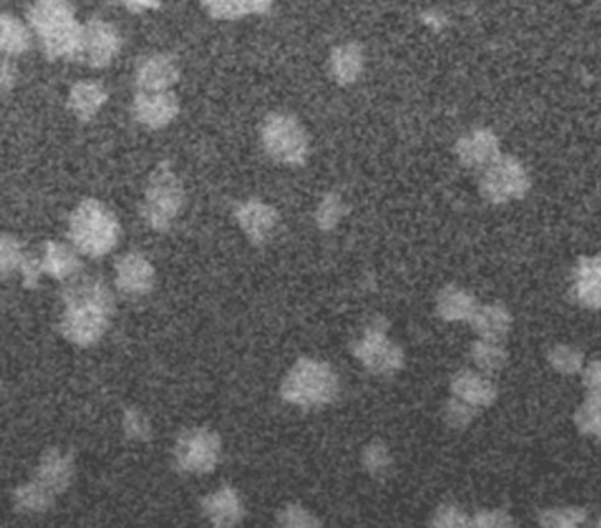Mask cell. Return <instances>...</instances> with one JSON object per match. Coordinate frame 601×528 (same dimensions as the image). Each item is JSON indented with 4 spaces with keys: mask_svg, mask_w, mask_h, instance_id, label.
I'll list each match as a JSON object with an SVG mask.
<instances>
[{
    "mask_svg": "<svg viewBox=\"0 0 601 528\" xmlns=\"http://www.w3.org/2000/svg\"><path fill=\"white\" fill-rule=\"evenodd\" d=\"M124 432L131 441H148L152 428L142 410L127 409L124 414Z\"/></svg>",
    "mask_w": 601,
    "mask_h": 528,
    "instance_id": "obj_38",
    "label": "cell"
},
{
    "mask_svg": "<svg viewBox=\"0 0 601 528\" xmlns=\"http://www.w3.org/2000/svg\"><path fill=\"white\" fill-rule=\"evenodd\" d=\"M222 442L210 428H191L176 439L175 462L187 474H209L221 459Z\"/></svg>",
    "mask_w": 601,
    "mask_h": 528,
    "instance_id": "obj_9",
    "label": "cell"
},
{
    "mask_svg": "<svg viewBox=\"0 0 601 528\" xmlns=\"http://www.w3.org/2000/svg\"><path fill=\"white\" fill-rule=\"evenodd\" d=\"M261 142L273 161L304 164L309 154V138L304 125L292 115L273 113L261 127Z\"/></svg>",
    "mask_w": 601,
    "mask_h": 528,
    "instance_id": "obj_6",
    "label": "cell"
},
{
    "mask_svg": "<svg viewBox=\"0 0 601 528\" xmlns=\"http://www.w3.org/2000/svg\"><path fill=\"white\" fill-rule=\"evenodd\" d=\"M185 193L170 162H161L148 176L142 217L148 228L159 233L172 228L184 207Z\"/></svg>",
    "mask_w": 601,
    "mask_h": 528,
    "instance_id": "obj_5",
    "label": "cell"
},
{
    "mask_svg": "<svg viewBox=\"0 0 601 528\" xmlns=\"http://www.w3.org/2000/svg\"><path fill=\"white\" fill-rule=\"evenodd\" d=\"M600 391H588V396L584 400V404L575 413L574 419L578 432L584 433V435L594 437V439L600 437Z\"/></svg>",
    "mask_w": 601,
    "mask_h": 528,
    "instance_id": "obj_28",
    "label": "cell"
},
{
    "mask_svg": "<svg viewBox=\"0 0 601 528\" xmlns=\"http://www.w3.org/2000/svg\"><path fill=\"white\" fill-rule=\"evenodd\" d=\"M600 273L601 261L598 256H582L578 258L574 268V284H572V298L580 307L589 310L600 308Z\"/></svg>",
    "mask_w": 601,
    "mask_h": 528,
    "instance_id": "obj_19",
    "label": "cell"
},
{
    "mask_svg": "<svg viewBox=\"0 0 601 528\" xmlns=\"http://www.w3.org/2000/svg\"><path fill=\"white\" fill-rule=\"evenodd\" d=\"M547 359L555 372L563 373V376H575V373L582 372L586 354L572 345H555L549 351Z\"/></svg>",
    "mask_w": 601,
    "mask_h": 528,
    "instance_id": "obj_29",
    "label": "cell"
},
{
    "mask_svg": "<svg viewBox=\"0 0 601 528\" xmlns=\"http://www.w3.org/2000/svg\"><path fill=\"white\" fill-rule=\"evenodd\" d=\"M34 479L42 488H47L48 492L61 496L71 487L74 479L73 455L57 450V447L45 451L41 459H39V465H37L36 478Z\"/></svg>",
    "mask_w": 601,
    "mask_h": 528,
    "instance_id": "obj_15",
    "label": "cell"
},
{
    "mask_svg": "<svg viewBox=\"0 0 601 528\" xmlns=\"http://www.w3.org/2000/svg\"><path fill=\"white\" fill-rule=\"evenodd\" d=\"M531 188L528 170L515 157L500 156L480 179L481 198L494 205L523 199Z\"/></svg>",
    "mask_w": 601,
    "mask_h": 528,
    "instance_id": "obj_7",
    "label": "cell"
},
{
    "mask_svg": "<svg viewBox=\"0 0 601 528\" xmlns=\"http://www.w3.org/2000/svg\"><path fill=\"white\" fill-rule=\"evenodd\" d=\"M116 2H121L127 10L135 11V13L156 10L159 5V0H116Z\"/></svg>",
    "mask_w": 601,
    "mask_h": 528,
    "instance_id": "obj_43",
    "label": "cell"
},
{
    "mask_svg": "<svg viewBox=\"0 0 601 528\" xmlns=\"http://www.w3.org/2000/svg\"><path fill=\"white\" fill-rule=\"evenodd\" d=\"M41 271L56 281H70L82 271L78 250L70 245L48 240L42 247Z\"/></svg>",
    "mask_w": 601,
    "mask_h": 528,
    "instance_id": "obj_21",
    "label": "cell"
},
{
    "mask_svg": "<svg viewBox=\"0 0 601 528\" xmlns=\"http://www.w3.org/2000/svg\"><path fill=\"white\" fill-rule=\"evenodd\" d=\"M514 518H512V516L503 509L478 511L477 515L469 518V527L503 528L514 527Z\"/></svg>",
    "mask_w": 601,
    "mask_h": 528,
    "instance_id": "obj_39",
    "label": "cell"
},
{
    "mask_svg": "<svg viewBox=\"0 0 601 528\" xmlns=\"http://www.w3.org/2000/svg\"><path fill=\"white\" fill-rule=\"evenodd\" d=\"M30 48V34L19 19L10 13L0 14V53L22 56Z\"/></svg>",
    "mask_w": 601,
    "mask_h": 528,
    "instance_id": "obj_25",
    "label": "cell"
},
{
    "mask_svg": "<svg viewBox=\"0 0 601 528\" xmlns=\"http://www.w3.org/2000/svg\"><path fill=\"white\" fill-rule=\"evenodd\" d=\"M589 519L588 511L584 507H552L541 513V527L574 528L580 527Z\"/></svg>",
    "mask_w": 601,
    "mask_h": 528,
    "instance_id": "obj_32",
    "label": "cell"
},
{
    "mask_svg": "<svg viewBox=\"0 0 601 528\" xmlns=\"http://www.w3.org/2000/svg\"><path fill=\"white\" fill-rule=\"evenodd\" d=\"M584 386L588 388V391H600L601 386V372L600 361H591L588 367L584 365Z\"/></svg>",
    "mask_w": 601,
    "mask_h": 528,
    "instance_id": "obj_42",
    "label": "cell"
},
{
    "mask_svg": "<svg viewBox=\"0 0 601 528\" xmlns=\"http://www.w3.org/2000/svg\"><path fill=\"white\" fill-rule=\"evenodd\" d=\"M108 101V94L105 88L96 82H78L71 88L70 108L74 116L88 122L98 115L105 102Z\"/></svg>",
    "mask_w": 601,
    "mask_h": 528,
    "instance_id": "obj_23",
    "label": "cell"
},
{
    "mask_svg": "<svg viewBox=\"0 0 601 528\" xmlns=\"http://www.w3.org/2000/svg\"><path fill=\"white\" fill-rule=\"evenodd\" d=\"M471 330L481 341L503 342L508 336L514 317L508 308L501 304L478 305L477 312L469 319Z\"/></svg>",
    "mask_w": 601,
    "mask_h": 528,
    "instance_id": "obj_20",
    "label": "cell"
},
{
    "mask_svg": "<svg viewBox=\"0 0 601 528\" xmlns=\"http://www.w3.org/2000/svg\"><path fill=\"white\" fill-rule=\"evenodd\" d=\"M181 78V70L172 56L148 57L136 71V85L142 93H161L172 88Z\"/></svg>",
    "mask_w": 601,
    "mask_h": 528,
    "instance_id": "obj_17",
    "label": "cell"
},
{
    "mask_svg": "<svg viewBox=\"0 0 601 528\" xmlns=\"http://www.w3.org/2000/svg\"><path fill=\"white\" fill-rule=\"evenodd\" d=\"M450 390L457 398L464 400L473 407H491L498 400V388L483 372L475 370H461L452 377Z\"/></svg>",
    "mask_w": 601,
    "mask_h": 528,
    "instance_id": "obj_18",
    "label": "cell"
},
{
    "mask_svg": "<svg viewBox=\"0 0 601 528\" xmlns=\"http://www.w3.org/2000/svg\"><path fill=\"white\" fill-rule=\"evenodd\" d=\"M181 105L175 94L161 90V93H139L136 96L133 111L139 124L148 130H162L172 124L179 115Z\"/></svg>",
    "mask_w": 601,
    "mask_h": 528,
    "instance_id": "obj_13",
    "label": "cell"
},
{
    "mask_svg": "<svg viewBox=\"0 0 601 528\" xmlns=\"http://www.w3.org/2000/svg\"><path fill=\"white\" fill-rule=\"evenodd\" d=\"M25 254L27 248L22 240L0 235V279H8L14 271H20Z\"/></svg>",
    "mask_w": 601,
    "mask_h": 528,
    "instance_id": "obj_30",
    "label": "cell"
},
{
    "mask_svg": "<svg viewBox=\"0 0 601 528\" xmlns=\"http://www.w3.org/2000/svg\"><path fill=\"white\" fill-rule=\"evenodd\" d=\"M330 70L333 78L341 85L356 82L364 71V50L355 42H344L335 48L330 59Z\"/></svg>",
    "mask_w": 601,
    "mask_h": 528,
    "instance_id": "obj_24",
    "label": "cell"
},
{
    "mask_svg": "<svg viewBox=\"0 0 601 528\" xmlns=\"http://www.w3.org/2000/svg\"><path fill=\"white\" fill-rule=\"evenodd\" d=\"M339 390V376L329 364L302 358L284 377L281 396L300 409H321L338 398Z\"/></svg>",
    "mask_w": 601,
    "mask_h": 528,
    "instance_id": "obj_4",
    "label": "cell"
},
{
    "mask_svg": "<svg viewBox=\"0 0 601 528\" xmlns=\"http://www.w3.org/2000/svg\"><path fill=\"white\" fill-rule=\"evenodd\" d=\"M56 501L57 496L48 492L47 488H42L36 479L25 482V484L14 490V505H16V509L30 513V515L47 513L48 509L53 507Z\"/></svg>",
    "mask_w": 601,
    "mask_h": 528,
    "instance_id": "obj_26",
    "label": "cell"
},
{
    "mask_svg": "<svg viewBox=\"0 0 601 528\" xmlns=\"http://www.w3.org/2000/svg\"><path fill=\"white\" fill-rule=\"evenodd\" d=\"M443 418L450 428L464 430V428L471 425L473 419L477 418V407H473L471 404H467L464 400L454 396V398H450L446 405H444Z\"/></svg>",
    "mask_w": 601,
    "mask_h": 528,
    "instance_id": "obj_35",
    "label": "cell"
},
{
    "mask_svg": "<svg viewBox=\"0 0 601 528\" xmlns=\"http://www.w3.org/2000/svg\"><path fill=\"white\" fill-rule=\"evenodd\" d=\"M235 219L244 235L255 245L270 244L281 230L278 210L259 199L242 202L235 210Z\"/></svg>",
    "mask_w": 601,
    "mask_h": 528,
    "instance_id": "obj_10",
    "label": "cell"
},
{
    "mask_svg": "<svg viewBox=\"0 0 601 528\" xmlns=\"http://www.w3.org/2000/svg\"><path fill=\"white\" fill-rule=\"evenodd\" d=\"M201 511L213 527L228 528L241 524L246 515L241 495L235 488L222 487L201 501Z\"/></svg>",
    "mask_w": 601,
    "mask_h": 528,
    "instance_id": "obj_16",
    "label": "cell"
},
{
    "mask_svg": "<svg viewBox=\"0 0 601 528\" xmlns=\"http://www.w3.org/2000/svg\"><path fill=\"white\" fill-rule=\"evenodd\" d=\"M392 455L383 442H370L369 446L361 451V465L375 478H384L392 469Z\"/></svg>",
    "mask_w": 601,
    "mask_h": 528,
    "instance_id": "obj_33",
    "label": "cell"
},
{
    "mask_svg": "<svg viewBox=\"0 0 601 528\" xmlns=\"http://www.w3.org/2000/svg\"><path fill=\"white\" fill-rule=\"evenodd\" d=\"M204 5L213 19L235 20L256 13L255 0H204Z\"/></svg>",
    "mask_w": 601,
    "mask_h": 528,
    "instance_id": "obj_34",
    "label": "cell"
},
{
    "mask_svg": "<svg viewBox=\"0 0 601 528\" xmlns=\"http://www.w3.org/2000/svg\"><path fill=\"white\" fill-rule=\"evenodd\" d=\"M115 285L127 298L147 296L156 285V268L144 254H125L115 265Z\"/></svg>",
    "mask_w": 601,
    "mask_h": 528,
    "instance_id": "obj_12",
    "label": "cell"
},
{
    "mask_svg": "<svg viewBox=\"0 0 601 528\" xmlns=\"http://www.w3.org/2000/svg\"><path fill=\"white\" fill-rule=\"evenodd\" d=\"M471 359L475 367L483 373H495L503 370L508 364V353L500 342L478 341L473 342Z\"/></svg>",
    "mask_w": 601,
    "mask_h": 528,
    "instance_id": "obj_27",
    "label": "cell"
},
{
    "mask_svg": "<svg viewBox=\"0 0 601 528\" xmlns=\"http://www.w3.org/2000/svg\"><path fill=\"white\" fill-rule=\"evenodd\" d=\"M461 164L469 170H486L501 156L500 139L489 130H475L458 139L455 145Z\"/></svg>",
    "mask_w": 601,
    "mask_h": 528,
    "instance_id": "obj_14",
    "label": "cell"
},
{
    "mask_svg": "<svg viewBox=\"0 0 601 528\" xmlns=\"http://www.w3.org/2000/svg\"><path fill=\"white\" fill-rule=\"evenodd\" d=\"M278 524L283 527L292 528H315L321 525L310 511L302 507L298 504L284 505L283 509L279 511Z\"/></svg>",
    "mask_w": 601,
    "mask_h": 528,
    "instance_id": "obj_36",
    "label": "cell"
},
{
    "mask_svg": "<svg viewBox=\"0 0 601 528\" xmlns=\"http://www.w3.org/2000/svg\"><path fill=\"white\" fill-rule=\"evenodd\" d=\"M16 82V71L5 57L0 56V96L10 93Z\"/></svg>",
    "mask_w": 601,
    "mask_h": 528,
    "instance_id": "obj_41",
    "label": "cell"
},
{
    "mask_svg": "<svg viewBox=\"0 0 601 528\" xmlns=\"http://www.w3.org/2000/svg\"><path fill=\"white\" fill-rule=\"evenodd\" d=\"M64 312L62 336L79 347H90L101 341L115 314V298L102 279L93 275L71 277L62 290Z\"/></svg>",
    "mask_w": 601,
    "mask_h": 528,
    "instance_id": "obj_1",
    "label": "cell"
},
{
    "mask_svg": "<svg viewBox=\"0 0 601 528\" xmlns=\"http://www.w3.org/2000/svg\"><path fill=\"white\" fill-rule=\"evenodd\" d=\"M20 271H22V277H24L25 287H27V290H34L42 275L41 259L36 258L34 254H25L24 262H22Z\"/></svg>",
    "mask_w": 601,
    "mask_h": 528,
    "instance_id": "obj_40",
    "label": "cell"
},
{
    "mask_svg": "<svg viewBox=\"0 0 601 528\" xmlns=\"http://www.w3.org/2000/svg\"><path fill=\"white\" fill-rule=\"evenodd\" d=\"M28 20L48 59H79L84 27L68 0H36L28 11Z\"/></svg>",
    "mask_w": 601,
    "mask_h": 528,
    "instance_id": "obj_2",
    "label": "cell"
},
{
    "mask_svg": "<svg viewBox=\"0 0 601 528\" xmlns=\"http://www.w3.org/2000/svg\"><path fill=\"white\" fill-rule=\"evenodd\" d=\"M353 356L375 376H393L404 367L406 356L401 345L387 335V324L383 328L370 324L360 339L352 344Z\"/></svg>",
    "mask_w": 601,
    "mask_h": 528,
    "instance_id": "obj_8",
    "label": "cell"
},
{
    "mask_svg": "<svg viewBox=\"0 0 601 528\" xmlns=\"http://www.w3.org/2000/svg\"><path fill=\"white\" fill-rule=\"evenodd\" d=\"M68 238L87 258H102L119 244L121 224L107 205L98 199H85L71 213Z\"/></svg>",
    "mask_w": 601,
    "mask_h": 528,
    "instance_id": "obj_3",
    "label": "cell"
},
{
    "mask_svg": "<svg viewBox=\"0 0 601 528\" xmlns=\"http://www.w3.org/2000/svg\"><path fill=\"white\" fill-rule=\"evenodd\" d=\"M122 48L121 34L113 25L102 20H90L84 27L82 59L93 67H107Z\"/></svg>",
    "mask_w": 601,
    "mask_h": 528,
    "instance_id": "obj_11",
    "label": "cell"
},
{
    "mask_svg": "<svg viewBox=\"0 0 601 528\" xmlns=\"http://www.w3.org/2000/svg\"><path fill=\"white\" fill-rule=\"evenodd\" d=\"M477 308L478 299L475 298V294L455 284L443 287L436 302V310L446 322H469Z\"/></svg>",
    "mask_w": 601,
    "mask_h": 528,
    "instance_id": "obj_22",
    "label": "cell"
},
{
    "mask_svg": "<svg viewBox=\"0 0 601 528\" xmlns=\"http://www.w3.org/2000/svg\"><path fill=\"white\" fill-rule=\"evenodd\" d=\"M432 527L438 528H466L469 527V516L455 504H443L436 509Z\"/></svg>",
    "mask_w": 601,
    "mask_h": 528,
    "instance_id": "obj_37",
    "label": "cell"
},
{
    "mask_svg": "<svg viewBox=\"0 0 601 528\" xmlns=\"http://www.w3.org/2000/svg\"><path fill=\"white\" fill-rule=\"evenodd\" d=\"M347 216L344 199L338 193H330L321 199L316 210V224L321 231H332Z\"/></svg>",
    "mask_w": 601,
    "mask_h": 528,
    "instance_id": "obj_31",
    "label": "cell"
}]
</instances>
